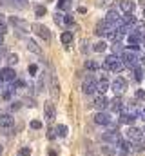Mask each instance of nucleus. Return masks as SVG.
Segmentation results:
<instances>
[{
    "mask_svg": "<svg viewBox=\"0 0 145 156\" xmlns=\"http://www.w3.org/2000/svg\"><path fill=\"white\" fill-rule=\"evenodd\" d=\"M127 138H129V140H134V142H140V140L143 138V133H142L140 129H136V127H129Z\"/></svg>",
    "mask_w": 145,
    "mask_h": 156,
    "instance_id": "obj_16",
    "label": "nucleus"
},
{
    "mask_svg": "<svg viewBox=\"0 0 145 156\" xmlns=\"http://www.w3.org/2000/svg\"><path fill=\"white\" fill-rule=\"evenodd\" d=\"M31 129L40 131V129H42V122H40V120H33V122H31Z\"/></svg>",
    "mask_w": 145,
    "mask_h": 156,
    "instance_id": "obj_36",
    "label": "nucleus"
},
{
    "mask_svg": "<svg viewBox=\"0 0 145 156\" xmlns=\"http://www.w3.org/2000/svg\"><path fill=\"white\" fill-rule=\"evenodd\" d=\"M35 13H36V16H44V15H45V7H44V5H36Z\"/></svg>",
    "mask_w": 145,
    "mask_h": 156,
    "instance_id": "obj_37",
    "label": "nucleus"
},
{
    "mask_svg": "<svg viewBox=\"0 0 145 156\" xmlns=\"http://www.w3.org/2000/svg\"><path fill=\"white\" fill-rule=\"evenodd\" d=\"M94 107L102 113L104 109H107V107H109V100L104 96V94H98V96L94 98Z\"/></svg>",
    "mask_w": 145,
    "mask_h": 156,
    "instance_id": "obj_13",
    "label": "nucleus"
},
{
    "mask_svg": "<svg viewBox=\"0 0 145 156\" xmlns=\"http://www.w3.org/2000/svg\"><path fill=\"white\" fill-rule=\"evenodd\" d=\"M125 89H127V80H125V78L118 76L114 82H112V91H114L116 94H122Z\"/></svg>",
    "mask_w": 145,
    "mask_h": 156,
    "instance_id": "obj_8",
    "label": "nucleus"
},
{
    "mask_svg": "<svg viewBox=\"0 0 145 156\" xmlns=\"http://www.w3.org/2000/svg\"><path fill=\"white\" fill-rule=\"evenodd\" d=\"M13 125H15V120L11 115H0V131L2 134H11L13 133Z\"/></svg>",
    "mask_w": 145,
    "mask_h": 156,
    "instance_id": "obj_3",
    "label": "nucleus"
},
{
    "mask_svg": "<svg viewBox=\"0 0 145 156\" xmlns=\"http://www.w3.org/2000/svg\"><path fill=\"white\" fill-rule=\"evenodd\" d=\"M85 69H89V71H98V69H100V64H98L96 60H87V62H85Z\"/></svg>",
    "mask_w": 145,
    "mask_h": 156,
    "instance_id": "obj_24",
    "label": "nucleus"
},
{
    "mask_svg": "<svg viewBox=\"0 0 145 156\" xmlns=\"http://www.w3.org/2000/svg\"><path fill=\"white\" fill-rule=\"evenodd\" d=\"M33 31H35L42 40H45V42H49V40H51V31H49L44 24H33Z\"/></svg>",
    "mask_w": 145,
    "mask_h": 156,
    "instance_id": "obj_5",
    "label": "nucleus"
},
{
    "mask_svg": "<svg viewBox=\"0 0 145 156\" xmlns=\"http://www.w3.org/2000/svg\"><path fill=\"white\" fill-rule=\"evenodd\" d=\"M16 109H20V102H15L13 104V111H16Z\"/></svg>",
    "mask_w": 145,
    "mask_h": 156,
    "instance_id": "obj_45",
    "label": "nucleus"
},
{
    "mask_svg": "<svg viewBox=\"0 0 145 156\" xmlns=\"http://www.w3.org/2000/svg\"><path fill=\"white\" fill-rule=\"evenodd\" d=\"M13 87H15V89H24V87H26V82H24V80H15Z\"/></svg>",
    "mask_w": 145,
    "mask_h": 156,
    "instance_id": "obj_35",
    "label": "nucleus"
},
{
    "mask_svg": "<svg viewBox=\"0 0 145 156\" xmlns=\"http://www.w3.org/2000/svg\"><path fill=\"white\" fill-rule=\"evenodd\" d=\"M142 116H143V120H145V109H143V111H142Z\"/></svg>",
    "mask_w": 145,
    "mask_h": 156,
    "instance_id": "obj_48",
    "label": "nucleus"
},
{
    "mask_svg": "<svg viewBox=\"0 0 145 156\" xmlns=\"http://www.w3.org/2000/svg\"><path fill=\"white\" fill-rule=\"evenodd\" d=\"M94 122L98 123V125H109L111 123V116H109L107 113H96V116H94Z\"/></svg>",
    "mask_w": 145,
    "mask_h": 156,
    "instance_id": "obj_17",
    "label": "nucleus"
},
{
    "mask_svg": "<svg viewBox=\"0 0 145 156\" xmlns=\"http://www.w3.org/2000/svg\"><path fill=\"white\" fill-rule=\"evenodd\" d=\"M109 31H112V27L109 26L105 20H100V22L96 24V27H94V33H96L98 37H105V35H109Z\"/></svg>",
    "mask_w": 145,
    "mask_h": 156,
    "instance_id": "obj_7",
    "label": "nucleus"
},
{
    "mask_svg": "<svg viewBox=\"0 0 145 156\" xmlns=\"http://www.w3.org/2000/svg\"><path fill=\"white\" fill-rule=\"evenodd\" d=\"M134 149H136V151H143V149H145V144L142 142V140H140V142H136V144H134Z\"/></svg>",
    "mask_w": 145,
    "mask_h": 156,
    "instance_id": "obj_39",
    "label": "nucleus"
},
{
    "mask_svg": "<svg viewBox=\"0 0 145 156\" xmlns=\"http://www.w3.org/2000/svg\"><path fill=\"white\" fill-rule=\"evenodd\" d=\"M102 153H104V154H107V156H114L116 154V147H114V145H104V147H102Z\"/></svg>",
    "mask_w": 145,
    "mask_h": 156,
    "instance_id": "obj_25",
    "label": "nucleus"
},
{
    "mask_svg": "<svg viewBox=\"0 0 145 156\" xmlns=\"http://www.w3.org/2000/svg\"><path fill=\"white\" fill-rule=\"evenodd\" d=\"M44 113H45V120L51 123L53 120H55V115H56V109H55V104H53V100H47L45 104H44Z\"/></svg>",
    "mask_w": 145,
    "mask_h": 156,
    "instance_id": "obj_6",
    "label": "nucleus"
},
{
    "mask_svg": "<svg viewBox=\"0 0 145 156\" xmlns=\"http://www.w3.org/2000/svg\"><path fill=\"white\" fill-rule=\"evenodd\" d=\"M0 80L2 82H15L16 80V73L11 67H4V69H0Z\"/></svg>",
    "mask_w": 145,
    "mask_h": 156,
    "instance_id": "obj_9",
    "label": "nucleus"
},
{
    "mask_svg": "<svg viewBox=\"0 0 145 156\" xmlns=\"http://www.w3.org/2000/svg\"><path fill=\"white\" fill-rule=\"evenodd\" d=\"M55 20H56V24H64V15L56 13V15H55Z\"/></svg>",
    "mask_w": 145,
    "mask_h": 156,
    "instance_id": "obj_42",
    "label": "nucleus"
},
{
    "mask_svg": "<svg viewBox=\"0 0 145 156\" xmlns=\"http://www.w3.org/2000/svg\"><path fill=\"white\" fill-rule=\"evenodd\" d=\"M47 153H49V156H58V151L56 149H49Z\"/></svg>",
    "mask_w": 145,
    "mask_h": 156,
    "instance_id": "obj_44",
    "label": "nucleus"
},
{
    "mask_svg": "<svg viewBox=\"0 0 145 156\" xmlns=\"http://www.w3.org/2000/svg\"><path fill=\"white\" fill-rule=\"evenodd\" d=\"M64 24H65V26H72V24H74V18H72L69 13L64 15Z\"/></svg>",
    "mask_w": 145,
    "mask_h": 156,
    "instance_id": "obj_33",
    "label": "nucleus"
},
{
    "mask_svg": "<svg viewBox=\"0 0 145 156\" xmlns=\"http://www.w3.org/2000/svg\"><path fill=\"white\" fill-rule=\"evenodd\" d=\"M104 67H105L107 71L120 73V71L123 69V64H122V60H120L118 55H111V56H107V58L104 60Z\"/></svg>",
    "mask_w": 145,
    "mask_h": 156,
    "instance_id": "obj_1",
    "label": "nucleus"
},
{
    "mask_svg": "<svg viewBox=\"0 0 145 156\" xmlns=\"http://www.w3.org/2000/svg\"><path fill=\"white\" fill-rule=\"evenodd\" d=\"M136 98H138V100H145V91L138 89V91H136Z\"/></svg>",
    "mask_w": 145,
    "mask_h": 156,
    "instance_id": "obj_41",
    "label": "nucleus"
},
{
    "mask_svg": "<svg viewBox=\"0 0 145 156\" xmlns=\"http://www.w3.org/2000/svg\"><path fill=\"white\" fill-rule=\"evenodd\" d=\"M93 49H94L96 53H102V51H105V49H107V44H105V42H96Z\"/></svg>",
    "mask_w": 145,
    "mask_h": 156,
    "instance_id": "obj_27",
    "label": "nucleus"
},
{
    "mask_svg": "<svg viewBox=\"0 0 145 156\" xmlns=\"http://www.w3.org/2000/svg\"><path fill=\"white\" fill-rule=\"evenodd\" d=\"M109 109H111L112 113H122V111H123V102H122V98H120V96L112 98V100L109 102Z\"/></svg>",
    "mask_w": 145,
    "mask_h": 156,
    "instance_id": "obj_12",
    "label": "nucleus"
},
{
    "mask_svg": "<svg viewBox=\"0 0 145 156\" xmlns=\"http://www.w3.org/2000/svg\"><path fill=\"white\" fill-rule=\"evenodd\" d=\"M143 16H145V7H143Z\"/></svg>",
    "mask_w": 145,
    "mask_h": 156,
    "instance_id": "obj_51",
    "label": "nucleus"
},
{
    "mask_svg": "<svg viewBox=\"0 0 145 156\" xmlns=\"http://www.w3.org/2000/svg\"><path fill=\"white\" fill-rule=\"evenodd\" d=\"M36 71H38V67H36L35 64H31V66H29V73H31V75H36Z\"/></svg>",
    "mask_w": 145,
    "mask_h": 156,
    "instance_id": "obj_43",
    "label": "nucleus"
},
{
    "mask_svg": "<svg viewBox=\"0 0 145 156\" xmlns=\"http://www.w3.org/2000/svg\"><path fill=\"white\" fill-rule=\"evenodd\" d=\"M18 4H22V5H27V0H16Z\"/></svg>",
    "mask_w": 145,
    "mask_h": 156,
    "instance_id": "obj_46",
    "label": "nucleus"
},
{
    "mask_svg": "<svg viewBox=\"0 0 145 156\" xmlns=\"http://www.w3.org/2000/svg\"><path fill=\"white\" fill-rule=\"evenodd\" d=\"M55 131H56V134H58V136H67V133H69L65 125H58V127H56Z\"/></svg>",
    "mask_w": 145,
    "mask_h": 156,
    "instance_id": "obj_30",
    "label": "nucleus"
},
{
    "mask_svg": "<svg viewBox=\"0 0 145 156\" xmlns=\"http://www.w3.org/2000/svg\"><path fill=\"white\" fill-rule=\"evenodd\" d=\"M7 62H9V66H16L18 64V55H15V53L7 55Z\"/></svg>",
    "mask_w": 145,
    "mask_h": 156,
    "instance_id": "obj_29",
    "label": "nucleus"
},
{
    "mask_svg": "<svg viewBox=\"0 0 145 156\" xmlns=\"http://www.w3.org/2000/svg\"><path fill=\"white\" fill-rule=\"evenodd\" d=\"M69 5H71L69 0H58V7L60 9H69Z\"/></svg>",
    "mask_w": 145,
    "mask_h": 156,
    "instance_id": "obj_34",
    "label": "nucleus"
},
{
    "mask_svg": "<svg viewBox=\"0 0 145 156\" xmlns=\"http://www.w3.org/2000/svg\"><path fill=\"white\" fill-rule=\"evenodd\" d=\"M18 154H20V156H29V154H31V149H29V147H22Z\"/></svg>",
    "mask_w": 145,
    "mask_h": 156,
    "instance_id": "obj_38",
    "label": "nucleus"
},
{
    "mask_svg": "<svg viewBox=\"0 0 145 156\" xmlns=\"http://www.w3.org/2000/svg\"><path fill=\"white\" fill-rule=\"evenodd\" d=\"M0 153H2V147H0Z\"/></svg>",
    "mask_w": 145,
    "mask_h": 156,
    "instance_id": "obj_52",
    "label": "nucleus"
},
{
    "mask_svg": "<svg viewBox=\"0 0 145 156\" xmlns=\"http://www.w3.org/2000/svg\"><path fill=\"white\" fill-rule=\"evenodd\" d=\"M27 49H29L31 53H40V47L36 45L35 40H27Z\"/></svg>",
    "mask_w": 145,
    "mask_h": 156,
    "instance_id": "obj_26",
    "label": "nucleus"
},
{
    "mask_svg": "<svg viewBox=\"0 0 145 156\" xmlns=\"http://www.w3.org/2000/svg\"><path fill=\"white\" fill-rule=\"evenodd\" d=\"M109 87H111V83H109L107 78H102V80H96V91L100 93V94H104L105 91H107Z\"/></svg>",
    "mask_w": 145,
    "mask_h": 156,
    "instance_id": "obj_18",
    "label": "nucleus"
},
{
    "mask_svg": "<svg viewBox=\"0 0 145 156\" xmlns=\"http://www.w3.org/2000/svg\"><path fill=\"white\" fill-rule=\"evenodd\" d=\"M4 44V35H0V45Z\"/></svg>",
    "mask_w": 145,
    "mask_h": 156,
    "instance_id": "obj_47",
    "label": "nucleus"
},
{
    "mask_svg": "<svg viewBox=\"0 0 145 156\" xmlns=\"http://www.w3.org/2000/svg\"><path fill=\"white\" fill-rule=\"evenodd\" d=\"M142 133H143V134H145V127H143V129H142Z\"/></svg>",
    "mask_w": 145,
    "mask_h": 156,
    "instance_id": "obj_49",
    "label": "nucleus"
},
{
    "mask_svg": "<svg viewBox=\"0 0 145 156\" xmlns=\"http://www.w3.org/2000/svg\"><path fill=\"white\" fill-rule=\"evenodd\" d=\"M5 33H7V24H5L4 16L0 15V35H5Z\"/></svg>",
    "mask_w": 145,
    "mask_h": 156,
    "instance_id": "obj_32",
    "label": "nucleus"
},
{
    "mask_svg": "<svg viewBox=\"0 0 145 156\" xmlns=\"http://www.w3.org/2000/svg\"><path fill=\"white\" fill-rule=\"evenodd\" d=\"M16 89L13 87V85H9V87H4L2 89V100H9L11 96H13V93H15Z\"/></svg>",
    "mask_w": 145,
    "mask_h": 156,
    "instance_id": "obj_20",
    "label": "nucleus"
},
{
    "mask_svg": "<svg viewBox=\"0 0 145 156\" xmlns=\"http://www.w3.org/2000/svg\"><path fill=\"white\" fill-rule=\"evenodd\" d=\"M120 60H122V64L125 66V67H136L138 66V55H134L133 51H129V49H125L122 55H120Z\"/></svg>",
    "mask_w": 145,
    "mask_h": 156,
    "instance_id": "obj_2",
    "label": "nucleus"
},
{
    "mask_svg": "<svg viewBox=\"0 0 145 156\" xmlns=\"http://www.w3.org/2000/svg\"><path fill=\"white\" fill-rule=\"evenodd\" d=\"M51 94H53V98H55V100L60 96V85H58V78H56L55 73L51 75Z\"/></svg>",
    "mask_w": 145,
    "mask_h": 156,
    "instance_id": "obj_14",
    "label": "nucleus"
},
{
    "mask_svg": "<svg viewBox=\"0 0 145 156\" xmlns=\"http://www.w3.org/2000/svg\"><path fill=\"white\" fill-rule=\"evenodd\" d=\"M120 9H122L125 15H131V13L134 11V4L129 2V0H123V2H120Z\"/></svg>",
    "mask_w": 145,
    "mask_h": 156,
    "instance_id": "obj_19",
    "label": "nucleus"
},
{
    "mask_svg": "<svg viewBox=\"0 0 145 156\" xmlns=\"http://www.w3.org/2000/svg\"><path fill=\"white\" fill-rule=\"evenodd\" d=\"M134 78H136L138 82H142V80H143V69H142V67H138V66L134 67Z\"/></svg>",
    "mask_w": 145,
    "mask_h": 156,
    "instance_id": "obj_28",
    "label": "nucleus"
},
{
    "mask_svg": "<svg viewBox=\"0 0 145 156\" xmlns=\"http://www.w3.org/2000/svg\"><path fill=\"white\" fill-rule=\"evenodd\" d=\"M0 89H2V80H0Z\"/></svg>",
    "mask_w": 145,
    "mask_h": 156,
    "instance_id": "obj_50",
    "label": "nucleus"
},
{
    "mask_svg": "<svg viewBox=\"0 0 145 156\" xmlns=\"http://www.w3.org/2000/svg\"><path fill=\"white\" fill-rule=\"evenodd\" d=\"M9 22H11L13 26H16L20 31H24V33H29V26H27V22H26V20H20V18H15V16H11V18H9Z\"/></svg>",
    "mask_w": 145,
    "mask_h": 156,
    "instance_id": "obj_15",
    "label": "nucleus"
},
{
    "mask_svg": "<svg viewBox=\"0 0 145 156\" xmlns=\"http://www.w3.org/2000/svg\"><path fill=\"white\" fill-rule=\"evenodd\" d=\"M112 49H114V53H120V55L125 51V47L122 45V42H114V44H112Z\"/></svg>",
    "mask_w": 145,
    "mask_h": 156,
    "instance_id": "obj_31",
    "label": "nucleus"
},
{
    "mask_svg": "<svg viewBox=\"0 0 145 156\" xmlns=\"http://www.w3.org/2000/svg\"><path fill=\"white\" fill-rule=\"evenodd\" d=\"M136 118L133 116V115H129V113H122L120 115V123H133Z\"/></svg>",
    "mask_w": 145,
    "mask_h": 156,
    "instance_id": "obj_23",
    "label": "nucleus"
},
{
    "mask_svg": "<svg viewBox=\"0 0 145 156\" xmlns=\"http://www.w3.org/2000/svg\"><path fill=\"white\" fill-rule=\"evenodd\" d=\"M82 91H83L85 94H93V93L96 91V78L91 76V75L83 78V83H82Z\"/></svg>",
    "mask_w": 145,
    "mask_h": 156,
    "instance_id": "obj_4",
    "label": "nucleus"
},
{
    "mask_svg": "<svg viewBox=\"0 0 145 156\" xmlns=\"http://www.w3.org/2000/svg\"><path fill=\"white\" fill-rule=\"evenodd\" d=\"M102 138H104L107 144H111V145H116V144H118V140H120L122 136H120V133H118V131H107V133H104V134H102Z\"/></svg>",
    "mask_w": 145,
    "mask_h": 156,
    "instance_id": "obj_10",
    "label": "nucleus"
},
{
    "mask_svg": "<svg viewBox=\"0 0 145 156\" xmlns=\"http://www.w3.org/2000/svg\"><path fill=\"white\" fill-rule=\"evenodd\" d=\"M60 40H62V44H64V45L67 47V45H69V44L72 42V33H71V31H65V33H62Z\"/></svg>",
    "mask_w": 145,
    "mask_h": 156,
    "instance_id": "obj_21",
    "label": "nucleus"
},
{
    "mask_svg": "<svg viewBox=\"0 0 145 156\" xmlns=\"http://www.w3.org/2000/svg\"><path fill=\"white\" fill-rule=\"evenodd\" d=\"M104 20H105V22H107L109 26H111V27L114 29V24H116V22L120 20V13H118L116 9H109V11H107V15H105V18H104Z\"/></svg>",
    "mask_w": 145,
    "mask_h": 156,
    "instance_id": "obj_11",
    "label": "nucleus"
},
{
    "mask_svg": "<svg viewBox=\"0 0 145 156\" xmlns=\"http://www.w3.org/2000/svg\"><path fill=\"white\" fill-rule=\"evenodd\" d=\"M116 145H118V147H120V151H127V153H129V151H131V149H133V147H131V144H129V142H127V140H123V138H120V140H118V144H116Z\"/></svg>",
    "mask_w": 145,
    "mask_h": 156,
    "instance_id": "obj_22",
    "label": "nucleus"
},
{
    "mask_svg": "<svg viewBox=\"0 0 145 156\" xmlns=\"http://www.w3.org/2000/svg\"><path fill=\"white\" fill-rule=\"evenodd\" d=\"M55 136H56V131L51 127V129L47 131V138H49V140H55Z\"/></svg>",
    "mask_w": 145,
    "mask_h": 156,
    "instance_id": "obj_40",
    "label": "nucleus"
}]
</instances>
